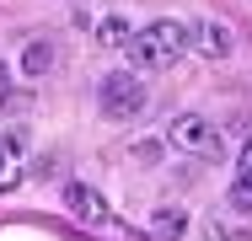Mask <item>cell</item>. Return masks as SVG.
<instances>
[{"mask_svg":"<svg viewBox=\"0 0 252 241\" xmlns=\"http://www.w3.org/2000/svg\"><path fill=\"white\" fill-rule=\"evenodd\" d=\"M199 27H204V22H177V16L151 22L145 32H134V38H129V64H145V70L172 64L177 54H188V48L199 43Z\"/></svg>","mask_w":252,"mask_h":241,"instance_id":"6da1fadb","label":"cell"},{"mask_svg":"<svg viewBox=\"0 0 252 241\" xmlns=\"http://www.w3.org/2000/svg\"><path fill=\"white\" fill-rule=\"evenodd\" d=\"M97 102H102V113L107 118H134L140 107H145V81L134 75V70H107L102 75V86H97Z\"/></svg>","mask_w":252,"mask_h":241,"instance_id":"7a4b0ae2","label":"cell"},{"mask_svg":"<svg viewBox=\"0 0 252 241\" xmlns=\"http://www.w3.org/2000/svg\"><path fill=\"white\" fill-rule=\"evenodd\" d=\"M166 140L177 145V150H188V155H199V161H220L225 155V145L215 134V123L199 118V113H177L172 123H166Z\"/></svg>","mask_w":252,"mask_h":241,"instance_id":"3957f363","label":"cell"},{"mask_svg":"<svg viewBox=\"0 0 252 241\" xmlns=\"http://www.w3.org/2000/svg\"><path fill=\"white\" fill-rule=\"evenodd\" d=\"M231 209L252 220V134H247V145L236 150V182H231Z\"/></svg>","mask_w":252,"mask_h":241,"instance_id":"277c9868","label":"cell"},{"mask_svg":"<svg viewBox=\"0 0 252 241\" xmlns=\"http://www.w3.org/2000/svg\"><path fill=\"white\" fill-rule=\"evenodd\" d=\"M64 198H70V209H75L81 220H92V225H102V220H107V204H102L86 182H70V188H64Z\"/></svg>","mask_w":252,"mask_h":241,"instance_id":"5b68a950","label":"cell"},{"mask_svg":"<svg viewBox=\"0 0 252 241\" xmlns=\"http://www.w3.org/2000/svg\"><path fill=\"white\" fill-rule=\"evenodd\" d=\"M22 150H27L22 134H0V188L16 182V172H22Z\"/></svg>","mask_w":252,"mask_h":241,"instance_id":"8992f818","label":"cell"},{"mask_svg":"<svg viewBox=\"0 0 252 241\" xmlns=\"http://www.w3.org/2000/svg\"><path fill=\"white\" fill-rule=\"evenodd\" d=\"M49 70H54V43L38 38V43L22 48V75H32V81H38V75H49Z\"/></svg>","mask_w":252,"mask_h":241,"instance_id":"52a82bcc","label":"cell"},{"mask_svg":"<svg viewBox=\"0 0 252 241\" xmlns=\"http://www.w3.org/2000/svg\"><path fill=\"white\" fill-rule=\"evenodd\" d=\"M97 38H102V43H124V38H134V32H129V22H124V16H107V22L97 27Z\"/></svg>","mask_w":252,"mask_h":241,"instance_id":"ba28073f","label":"cell"},{"mask_svg":"<svg viewBox=\"0 0 252 241\" xmlns=\"http://www.w3.org/2000/svg\"><path fill=\"white\" fill-rule=\"evenodd\" d=\"M199 38H204V48H209V54H225V48H231L225 27H215V22H204V27H199Z\"/></svg>","mask_w":252,"mask_h":241,"instance_id":"9c48e42d","label":"cell"}]
</instances>
